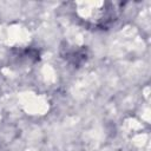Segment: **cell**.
Returning a JSON list of instances; mask_svg holds the SVG:
<instances>
[{"instance_id":"1","label":"cell","mask_w":151,"mask_h":151,"mask_svg":"<svg viewBox=\"0 0 151 151\" xmlns=\"http://www.w3.org/2000/svg\"><path fill=\"white\" fill-rule=\"evenodd\" d=\"M63 57L72 65L74 66H80L83 65L88 57L87 50L85 47H66L65 52H63Z\"/></svg>"}]
</instances>
